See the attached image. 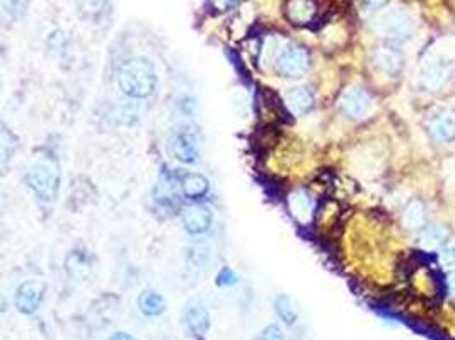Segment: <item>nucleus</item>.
Returning a JSON list of instances; mask_svg holds the SVG:
<instances>
[{
  "mask_svg": "<svg viewBox=\"0 0 455 340\" xmlns=\"http://www.w3.org/2000/svg\"><path fill=\"white\" fill-rule=\"evenodd\" d=\"M119 90L130 99H147L157 87V72L145 56H135L123 63L116 73Z\"/></svg>",
  "mask_w": 455,
  "mask_h": 340,
  "instance_id": "nucleus-1",
  "label": "nucleus"
},
{
  "mask_svg": "<svg viewBox=\"0 0 455 340\" xmlns=\"http://www.w3.org/2000/svg\"><path fill=\"white\" fill-rule=\"evenodd\" d=\"M26 182L38 199L43 203H51L58 196L60 182H62L58 164L51 158H43V160L36 162L27 170Z\"/></svg>",
  "mask_w": 455,
  "mask_h": 340,
  "instance_id": "nucleus-2",
  "label": "nucleus"
},
{
  "mask_svg": "<svg viewBox=\"0 0 455 340\" xmlns=\"http://www.w3.org/2000/svg\"><path fill=\"white\" fill-rule=\"evenodd\" d=\"M373 29L382 36L403 40L415 29V17L403 5L386 7L373 21Z\"/></svg>",
  "mask_w": 455,
  "mask_h": 340,
  "instance_id": "nucleus-3",
  "label": "nucleus"
},
{
  "mask_svg": "<svg viewBox=\"0 0 455 340\" xmlns=\"http://www.w3.org/2000/svg\"><path fill=\"white\" fill-rule=\"evenodd\" d=\"M310 69V53L302 45H288L277 58V72L287 79H301Z\"/></svg>",
  "mask_w": 455,
  "mask_h": 340,
  "instance_id": "nucleus-4",
  "label": "nucleus"
},
{
  "mask_svg": "<svg viewBox=\"0 0 455 340\" xmlns=\"http://www.w3.org/2000/svg\"><path fill=\"white\" fill-rule=\"evenodd\" d=\"M372 95L363 87H358V85L347 88L340 97V109L343 111L345 116L351 119L365 118L372 111Z\"/></svg>",
  "mask_w": 455,
  "mask_h": 340,
  "instance_id": "nucleus-5",
  "label": "nucleus"
},
{
  "mask_svg": "<svg viewBox=\"0 0 455 340\" xmlns=\"http://www.w3.org/2000/svg\"><path fill=\"white\" fill-rule=\"evenodd\" d=\"M169 151L178 162L185 165H195L200 162V143L198 138L189 131H178L172 134L169 141Z\"/></svg>",
  "mask_w": 455,
  "mask_h": 340,
  "instance_id": "nucleus-6",
  "label": "nucleus"
},
{
  "mask_svg": "<svg viewBox=\"0 0 455 340\" xmlns=\"http://www.w3.org/2000/svg\"><path fill=\"white\" fill-rule=\"evenodd\" d=\"M181 223L189 236H202L213 226V212L203 204H193L183 211Z\"/></svg>",
  "mask_w": 455,
  "mask_h": 340,
  "instance_id": "nucleus-7",
  "label": "nucleus"
},
{
  "mask_svg": "<svg viewBox=\"0 0 455 340\" xmlns=\"http://www.w3.org/2000/svg\"><path fill=\"white\" fill-rule=\"evenodd\" d=\"M45 300V284L38 281H26L16 289V308L23 315H34Z\"/></svg>",
  "mask_w": 455,
  "mask_h": 340,
  "instance_id": "nucleus-8",
  "label": "nucleus"
},
{
  "mask_svg": "<svg viewBox=\"0 0 455 340\" xmlns=\"http://www.w3.org/2000/svg\"><path fill=\"white\" fill-rule=\"evenodd\" d=\"M449 65L440 62V60H426L421 66V73H419V80H421L423 87H426L428 90L442 88L447 84V80H449Z\"/></svg>",
  "mask_w": 455,
  "mask_h": 340,
  "instance_id": "nucleus-9",
  "label": "nucleus"
},
{
  "mask_svg": "<svg viewBox=\"0 0 455 340\" xmlns=\"http://www.w3.org/2000/svg\"><path fill=\"white\" fill-rule=\"evenodd\" d=\"M285 16L294 26H309L317 16V3L314 0H287Z\"/></svg>",
  "mask_w": 455,
  "mask_h": 340,
  "instance_id": "nucleus-10",
  "label": "nucleus"
},
{
  "mask_svg": "<svg viewBox=\"0 0 455 340\" xmlns=\"http://www.w3.org/2000/svg\"><path fill=\"white\" fill-rule=\"evenodd\" d=\"M285 104H287L292 114H307L314 108V92L307 85H297V87L288 88L287 94H285Z\"/></svg>",
  "mask_w": 455,
  "mask_h": 340,
  "instance_id": "nucleus-11",
  "label": "nucleus"
},
{
  "mask_svg": "<svg viewBox=\"0 0 455 340\" xmlns=\"http://www.w3.org/2000/svg\"><path fill=\"white\" fill-rule=\"evenodd\" d=\"M372 62L380 72L387 75H396L403 69V55L393 46H379L373 49Z\"/></svg>",
  "mask_w": 455,
  "mask_h": 340,
  "instance_id": "nucleus-12",
  "label": "nucleus"
},
{
  "mask_svg": "<svg viewBox=\"0 0 455 340\" xmlns=\"http://www.w3.org/2000/svg\"><path fill=\"white\" fill-rule=\"evenodd\" d=\"M428 131L433 140L445 143V141L455 140V112L442 111L433 116L428 123Z\"/></svg>",
  "mask_w": 455,
  "mask_h": 340,
  "instance_id": "nucleus-13",
  "label": "nucleus"
},
{
  "mask_svg": "<svg viewBox=\"0 0 455 340\" xmlns=\"http://www.w3.org/2000/svg\"><path fill=\"white\" fill-rule=\"evenodd\" d=\"M179 191L186 199L198 201L207 196L208 191H210V180L203 173L188 172L179 180Z\"/></svg>",
  "mask_w": 455,
  "mask_h": 340,
  "instance_id": "nucleus-14",
  "label": "nucleus"
},
{
  "mask_svg": "<svg viewBox=\"0 0 455 340\" xmlns=\"http://www.w3.org/2000/svg\"><path fill=\"white\" fill-rule=\"evenodd\" d=\"M185 324L193 335L203 337L210 328V313L202 304H188V308L185 310Z\"/></svg>",
  "mask_w": 455,
  "mask_h": 340,
  "instance_id": "nucleus-15",
  "label": "nucleus"
},
{
  "mask_svg": "<svg viewBox=\"0 0 455 340\" xmlns=\"http://www.w3.org/2000/svg\"><path fill=\"white\" fill-rule=\"evenodd\" d=\"M288 208H290V212L294 215V218L297 221L305 223L307 219H310L312 216V197L307 191L303 189H297L290 194L288 197Z\"/></svg>",
  "mask_w": 455,
  "mask_h": 340,
  "instance_id": "nucleus-16",
  "label": "nucleus"
},
{
  "mask_svg": "<svg viewBox=\"0 0 455 340\" xmlns=\"http://www.w3.org/2000/svg\"><path fill=\"white\" fill-rule=\"evenodd\" d=\"M139 310L142 311L143 317L155 318L161 317L165 311V300L155 289H145L139 296Z\"/></svg>",
  "mask_w": 455,
  "mask_h": 340,
  "instance_id": "nucleus-17",
  "label": "nucleus"
},
{
  "mask_svg": "<svg viewBox=\"0 0 455 340\" xmlns=\"http://www.w3.org/2000/svg\"><path fill=\"white\" fill-rule=\"evenodd\" d=\"M67 272L73 276L75 279H84L89 276L91 272V260L84 250H72L67 255Z\"/></svg>",
  "mask_w": 455,
  "mask_h": 340,
  "instance_id": "nucleus-18",
  "label": "nucleus"
},
{
  "mask_svg": "<svg viewBox=\"0 0 455 340\" xmlns=\"http://www.w3.org/2000/svg\"><path fill=\"white\" fill-rule=\"evenodd\" d=\"M140 116V109L137 104H132V102H125V104H118L113 108L111 114L109 118L115 121V125L118 126H132L139 121Z\"/></svg>",
  "mask_w": 455,
  "mask_h": 340,
  "instance_id": "nucleus-19",
  "label": "nucleus"
},
{
  "mask_svg": "<svg viewBox=\"0 0 455 340\" xmlns=\"http://www.w3.org/2000/svg\"><path fill=\"white\" fill-rule=\"evenodd\" d=\"M275 311H277L278 318H280L285 325H288V327L297 324L299 311L297 308H295V303L292 301V298L285 295L275 298Z\"/></svg>",
  "mask_w": 455,
  "mask_h": 340,
  "instance_id": "nucleus-20",
  "label": "nucleus"
},
{
  "mask_svg": "<svg viewBox=\"0 0 455 340\" xmlns=\"http://www.w3.org/2000/svg\"><path fill=\"white\" fill-rule=\"evenodd\" d=\"M403 221L409 230L421 228L423 223H425V206H423L419 201H411V203L406 206Z\"/></svg>",
  "mask_w": 455,
  "mask_h": 340,
  "instance_id": "nucleus-21",
  "label": "nucleus"
},
{
  "mask_svg": "<svg viewBox=\"0 0 455 340\" xmlns=\"http://www.w3.org/2000/svg\"><path fill=\"white\" fill-rule=\"evenodd\" d=\"M447 239V230L443 226L435 225L430 226L421 235V247L426 250H435L442 245L443 240Z\"/></svg>",
  "mask_w": 455,
  "mask_h": 340,
  "instance_id": "nucleus-22",
  "label": "nucleus"
},
{
  "mask_svg": "<svg viewBox=\"0 0 455 340\" xmlns=\"http://www.w3.org/2000/svg\"><path fill=\"white\" fill-rule=\"evenodd\" d=\"M75 2L86 17H100L108 5V0H75Z\"/></svg>",
  "mask_w": 455,
  "mask_h": 340,
  "instance_id": "nucleus-23",
  "label": "nucleus"
},
{
  "mask_svg": "<svg viewBox=\"0 0 455 340\" xmlns=\"http://www.w3.org/2000/svg\"><path fill=\"white\" fill-rule=\"evenodd\" d=\"M237 281H239L237 274H235L231 267H222L220 271H218L217 278H215V284L220 286V288L234 286V284H237Z\"/></svg>",
  "mask_w": 455,
  "mask_h": 340,
  "instance_id": "nucleus-24",
  "label": "nucleus"
},
{
  "mask_svg": "<svg viewBox=\"0 0 455 340\" xmlns=\"http://www.w3.org/2000/svg\"><path fill=\"white\" fill-rule=\"evenodd\" d=\"M0 141H2V143H0V151H2V162H3V164H7V160L10 158L9 155L16 151V145H10V141H14V138L10 136L9 131H7L5 127L2 130V136H0Z\"/></svg>",
  "mask_w": 455,
  "mask_h": 340,
  "instance_id": "nucleus-25",
  "label": "nucleus"
},
{
  "mask_svg": "<svg viewBox=\"0 0 455 340\" xmlns=\"http://www.w3.org/2000/svg\"><path fill=\"white\" fill-rule=\"evenodd\" d=\"M189 264H191L193 267L198 269L205 267V265L208 264V250H205L203 247H196V249H193L191 252H189Z\"/></svg>",
  "mask_w": 455,
  "mask_h": 340,
  "instance_id": "nucleus-26",
  "label": "nucleus"
},
{
  "mask_svg": "<svg viewBox=\"0 0 455 340\" xmlns=\"http://www.w3.org/2000/svg\"><path fill=\"white\" fill-rule=\"evenodd\" d=\"M259 340H285L283 330L280 328V325L271 324V325H268L263 332H261Z\"/></svg>",
  "mask_w": 455,
  "mask_h": 340,
  "instance_id": "nucleus-27",
  "label": "nucleus"
},
{
  "mask_svg": "<svg viewBox=\"0 0 455 340\" xmlns=\"http://www.w3.org/2000/svg\"><path fill=\"white\" fill-rule=\"evenodd\" d=\"M65 36H63L60 31H53V33L48 36V48L53 49L55 53H62L65 49Z\"/></svg>",
  "mask_w": 455,
  "mask_h": 340,
  "instance_id": "nucleus-28",
  "label": "nucleus"
},
{
  "mask_svg": "<svg viewBox=\"0 0 455 340\" xmlns=\"http://www.w3.org/2000/svg\"><path fill=\"white\" fill-rule=\"evenodd\" d=\"M0 3H2L3 12L12 17H16L21 12V5H23L21 0H0Z\"/></svg>",
  "mask_w": 455,
  "mask_h": 340,
  "instance_id": "nucleus-29",
  "label": "nucleus"
},
{
  "mask_svg": "<svg viewBox=\"0 0 455 340\" xmlns=\"http://www.w3.org/2000/svg\"><path fill=\"white\" fill-rule=\"evenodd\" d=\"M440 260H442V264L447 265V267L455 265V245H450L447 247V249H443L442 254H440Z\"/></svg>",
  "mask_w": 455,
  "mask_h": 340,
  "instance_id": "nucleus-30",
  "label": "nucleus"
},
{
  "mask_svg": "<svg viewBox=\"0 0 455 340\" xmlns=\"http://www.w3.org/2000/svg\"><path fill=\"white\" fill-rule=\"evenodd\" d=\"M447 289H449L450 298L455 300V272H450V274L447 276Z\"/></svg>",
  "mask_w": 455,
  "mask_h": 340,
  "instance_id": "nucleus-31",
  "label": "nucleus"
},
{
  "mask_svg": "<svg viewBox=\"0 0 455 340\" xmlns=\"http://www.w3.org/2000/svg\"><path fill=\"white\" fill-rule=\"evenodd\" d=\"M108 340H135V339H133L130 334H126V332H115Z\"/></svg>",
  "mask_w": 455,
  "mask_h": 340,
  "instance_id": "nucleus-32",
  "label": "nucleus"
}]
</instances>
